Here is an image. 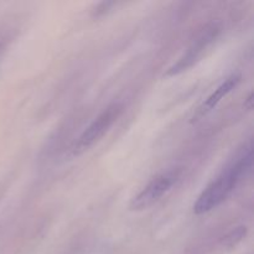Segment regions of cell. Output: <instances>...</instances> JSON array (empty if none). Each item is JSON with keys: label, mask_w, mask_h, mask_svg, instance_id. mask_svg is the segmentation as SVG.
Listing matches in <instances>:
<instances>
[{"label": "cell", "mask_w": 254, "mask_h": 254, "mask_svg": "<svg viewBox=\"0 0 254 254\" xmlns=\"http://www.w3.org/2000/svg\"><path fill=\"white\" fill-rule=\"evenodd\" d=\"M253 165L252 141L240 149L235 158L222 169L217 178L211 181L193 205L195 215H203L215 210L227 200L240 181L247 176Z\"/></svg>", "instance_id": "cell-1"}, {"label": "cell", "mask_w": 254, "mask_h": 254, "mask_svg": "<svg viewBox=\"0 0 254 254\" xmlns=\"http://www.w3.org/2000/svg\"><path fill=\"white\" fill-rule=\"evenodd\" d=\"M122 112H123V106L121 103L109 104L79 135L74 145L72 146V154L76 156L81 155L94 144L98 143L116 123Z\"/></svg>", "instance_id": "cell-2"}, {"label": "cell", "mask_w": 254, "mask_h": 254, "mask_svg": "<svg viewBox=\"0 0 254 254\" xmlns=\"http://www.w3.org/2000/svg\"><path fill=\"white\" fill-rule=\"evenodd\" d=\"M181 176L180 169H171L155 176L135 197L131 200L129 208L131 211H143L158 202L171 190Z\"/></svg>", "instance_id": "cell-3"}, {"label": "cell", "mask_w": 254, "mask_h": 254, "mask_svg": "<svg viewBox=\"0 0 254 254\" xmlns=\"http://www.w3.org/2000/svg\"><path fill=\"white\" fill-rule=\"evenodd\" d=\"M218 32H220V29H218L217 25H207V26L197 35V37L193 40V42L189 46V49L186 50L185 54H184L173 66L169 67L168 71L165 72V76H178V74L183 73V72L191 68L196 62L200 61V59L202 57L206 49L212 44L213 40H216Z\"/></svg>", "instance_id": "cell-4"}, {"label": "cell", "mask_w": 254, "mask_h": 254, "mask_svg": "<svg viewBox=\"0 0 254 254\" xmlns=\"http://www.w3.org/2000/svg\"><path fill=\"white\" fill-rule=\"evenodd\" d=\"M240 82H241L240 73H233L231 74L230 77H227V78H226L225 81H223L222 83H221L220 86H218L217 88H216L215 91L207 97V99H206V101L198 107L197 112L193 114L191 123L200 121V119H202L203 117L207 116L210 112H212L213 109L218 106V103H220L226 96H228V94H230L231 92H232L233 89L240 84Z\"/></svg>", "instance_id": "cell-5"}, {"label": "cell", "mask_w": 254, "mask_h": 254, "mask_svg": "<svg viewBox=\"0 0 254 254\" xmlns=\"http://www.w3.org/2000/svg\"><path fill=\"white\" fill-rule=\"evenodd\" d=\"M247 236V227L246 226H238V227L231 230L225 237L222 238V245L225 247L233 248L238 245L240 242H242L243 238H246Z\"/></svg>", "instance_id": "cell-6"}, {"label": "cell", "mask_w": 254, "mask_h": 254, "mask_svg": "<svg viewBox=\"0 0 254 254\" xmlns=\"http://www.w3.org/2000/svg\"><path fill=\"white\" fill-rule=\"evenodd\" d=\"M245 108H247L248 111H251V109L253 108V94L252 93L248 94L247 99L245 101Z\"/></svg>", "instance_id": "cell-7"}, {"label": "cell", "mask_w": 254, "mask_h": 254, "mask_svg": "<svg viewBox=\"0 0 254 254\" xmlns=\"http://www.w3.org/2000/svg\"><path fill=\"white\" fill-rule=\"evenodd\" d=\"M0 51H1V44H0Z\"/></svg>", "instance_id": "cell-8"}]
</instances>
